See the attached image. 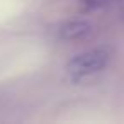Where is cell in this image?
<instances>
[{"label": "cell", "mask_w": 124, "mask_h": 124, "mask_svg": "<svg viewBox=\"0 0 124 124\" xmlns=\"http://www.w3.org/2000/svg\"><path fill=\"white\" fill-rule=\"evenodd\" d=\"M92 34V24L82 19L77 21H66L60 24L58 27V36L65 41H80L85 39Z\"/></svg>", "instance_id": "7a4b0ae2"}, {"label": "cell", "mask_w": 124, "mask_h": 124, "mask_svg": "<svg viewBox=\"0 0 124 124\" xmlns=\"http://www.w3.org/2000/svg\"><path fill=\"white\" fill-rule=\"evenodd\" d=\"M112 7L119 14V17L124 21V0H112Z\"/></svg>", "instance_id": "277c9868"}, {"label": "cell", "mask_w": 124, "mask_h": 124, "mask_svg": "<svg viewBox=\"0 0 124 124\" xmlns=\"http://www.w3.org/2000/svg\"><path fill=\"white\" fill-rule=\"evenodd\" d=\"M114 48L109 44H100L75 54L66 63V73L71 82H80L92 75L100 73L112 60Z\"/></svg>", "instance_id": "6da1fadb"}, {"label": "cell", "mask_w": 124, "mask_h": 124, "mask_svg": "<svg viewBox=\"0 0 124 124\" xmlns=\"http://www.w3.org/2000/svg\"><path fill=\"white\" fill-rule=\"evenodd\" d=\"M107 7H112V0H80V10L83 14L104 10Z\"/></svg>", "instance_id": "3957f363"}]
</instances>
